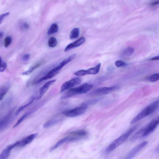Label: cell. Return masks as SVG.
I'll return each instance as SVG.
<instances>
[{
  "mask_svg": "<svg viewBox=\"0 0 159 159\" xmlns=\"http://www.w3.org/2000/svg\"><path fill=\"white\" fill-rule=\"evenodd\" d=\"M56 81V80H53L48 81L45 83L40 88L39 90V97L40 98L44 94L48 89L49 87Z\"/></svg>",
  "mask_w": 159,
  "mask_h": 159,
  "instance_id": "5bb4252c",
  "label": "cell"
},
{
  "mask_svg": "<svg viewBox=\"0 0 159 159\" xmlns=\"http://www.w3.org/2000/svg\"><path fill=\"white\" fill-rule=\"evenodd\" d=\"M30 57V54L27 53L25 54L22 57V60L24 61H27L29 60Z\"/></svg>",
  "mask_w": 159,
  "mask_h": 159,
  "instance_id": "1f68e13d",
  "label": "cell"
},
{
  "mask_svg": "<svg viewBox=\"0 0 159 159\" xmlns=\"http://www.w3.org/2000/svg\"><path fill=\"white\" fill-rule=\"evenodd\" d=\"M7 67V63L2 60L0 56V72L4 71L6 69Z\"/></svg>",
  "mask_w": 159,
  "mask_h": 159,
  "instance_id": "484cf974",
  "label": "cell"
},
{
  "mask_svg": "<svg viewBox=\"0 0 159 159\" xmlns=\"http://www.w3.org/2000/svg\"><path fill=\"white\" fill-rule=\"evenodd\" d=\"M81 139H82L79 138L69 135L66 137L60 140L54 145L52 146L50 148V151H52L54 150L60 146L66 143L77 141Z\"/></svg>",
  "mask_w": 159,
  "mask_h": 159,
  "instance_id": "30bf717a",
  "label": "cell"
},
{
  "mask_svg": "<svg viewBox=\"0 0 159 159\" xmlns=\"http://www.w3.org/2000/svg\"><path fill=\"white\" fill-rule=\"evenodd\" d=\"M10 87L9 83H6L0 88V101H1L8 91Z\"/></svg>",
  "mask_w": 159,
  "mask_h": 159,
  "instance_id": "e0dca14e",
  "label": "cell"
},
{
  "mask_svg": "<svg viewBox=\"0 0 159 159\" xmlns=\"http://www.w3.org/2000/svg\"><path fill=\"white\" fill-rule=\"evenodd\" d=\"M37 133L32 134L15 143V147H23L30 143L37 136Z\"/></svg>",
  "mask_w": 159,
  "mask_h": 159,
  "instance_id": "8fae6325",
  "label": "cell"
},
{
  "mask_svg": "<svg viewBox=\"0 0 159 159\" xmlns=\"http://www.w3.org/2000/svg\"><path fill=\"white\" fill-rule=\"evenodd\" d=\"M159 123L158 117L153 119L145 126L137 132L130 138V141L133 142L140 138L145 137L151 134L156 128Z\"/></svg>",
  "mask_w": 159,
  "mask_h": 159,
  "instance_id": "6da1fadb",
  "label": "cell"
},
{
  "mask_svg": "<svg viewBox=\"0 0 159 159\" xmlns=\"http://www.w3.org/2000/svg\"><path fill=\"white\" fill-rule=\"evenodd\" d=\"M20 28L22 30H26L29 28V25L26 22H23L21 23L20 25Z\"/></svg>",
  "mask_w": 159,
  "mask_h": 159,
  "instance_id": "f1b7e54d",
  "label": "cell"
},
{
  "mask_svg": "<svg viewBox=\"0 0 159 159\" xmlns=\"http://www.w3.org/2000/svg\"><path fill=\"white\" fill-rule=\"evenodd\" d=\"M159 3V1H155L152 2H151V5L152 6H154L155 5H156Z\"/></svg>",
  "mask_w": 159,
  "mask_h": 159,
  "instance_id": "d6a6232c",
  "label": "cell"
},
{
  "mask_svg": "<svg viewBox=\"0 0 159 159\" xmlns=\"http://www.w3.org/2000/svg\"><path fill=\"white\" fill-rule=\"evenodd\" d=\"M61 120L53 119L50 120L46 122L43 125L44 128H47L58 123Z\"/></svg>",
  "mask_w": 159,
  "mask_h": 159,
  "instance_id": "ffe728a7",
  "label": "cell"
},
{
  "mask_svg": "<svg viewBox=\"0 0 159 159\" xmlns=\"http://www.w3.org/2000/svg\"><path fill=\"white\" fill-rule=\"evenodd\" d=\"M80 34V29L78 28H75L73 29L70 34V37L71 39H74L79 37Z\"/></svg>",
  "mask_w": 159,
  "mask_h": 159,
  "instance_id": "44dd1931",
  "label": "cell"
},
{
  "mask_svg": "<svg viewBox=\"0 0 159 159\" xmlns=\"http://www.w3.org/2000/svg\"><path fill=\"white\" fill-rule=\"evenodd\" d=\"M10 14L9 12H7L6 13L2 14L0 15V25L2 23L3 19L7 16H8Z\"/></svg>",
  "mask_w": 159,
  "mask_h": 159,
  "instance_id": "4dcf8cb0",
  "label": "cell"
},
{
  "mask_svg": "<svg viewBox=\"0 0 159 159\" xmlns=\"http://www.w3.org/2000/svg\"><path fill=\"white\" fill-rule=\"evenodd\" d=\"M87 134V133L83 130H80L73 131L70 133L68 135L82 139Z\"/></svg>",
  "mask_w": 159,
  "mask_h": 159,
  "instance_id": "2e32d148",
  "label": "cell"
},
{
  "mask_svg": "<svg viewBox=\"0 0 159 159\" xmlns=\"http://www.w3.org/2000/svg\"><path fill=\"white\" fill-rule=\"evenodd\" d=\"M42 64V62H39L36 63L32 66L30 69L25 71L22 73L23 75H28L32 73L39 66Z\"/></svg>",
  "mask_w": 159,
  "mask_h": 159,
  "instance_id": "d6986e66",
  "label": "cell"
},
{
  "mask_svg": "<svg viewBox=\"0 0 159 159\" xmlns=\"http://www.w3.org/2000/svg\"><path fill=\"white\" fill-rule=\"evenodd\" d=\"M35 99V98H33L29 102L27 103L22 105L16 111L15 113V115H18L26 107H27L29 105H30Z\"/></svg>",
  "mask_w": 159,
  "mask_h": 159,
  "instance_id": "7402d4cb",
  "label": "cell"
},
{
  "mask_svg": "<svg viewBox=\"0 0 159 159\" xmlns=\"http://www.w3.org/2000/svg\"><path fill=\"white\" fill-rule=\"evenodd\" d=\"M82 81V79L79 77H75L64 83L61 87L60 92L61 93L64 91L72 88L79 84Z\"/></svg>",
  "mask_w": 159,
  "mask_h": 159,
  "instance_id": "ba28073f",
  "label": "cell"
},
{
  "mask_svg": "<svg viewBox=\"0 0 159 159\" xmlns=\"http://www.w3.org/2000/svg\"><path fill=\"white\" fill-rule=\"evenodd\" d=\"M4 35V32L2 31H0V39L2 38Z\"/></svg>",
  "mask_w": 159,
  "mask_h": 159,
  "instance_id": "e575fe53",
  "label": "cell"
},
{
  "mask_svg": "<svg viewBox=\"0 0 159 159\" xmlns=\"http://www.w3.org/2000/svg\"><path fill=\"white\" fill-rule=\"evenodd\" d=\"M136 126H134L129 129L125 133L114 140L106 149L107 152H110L123 143L135 130Z\"/></svg>",
  "mask_w": 159,
  "mask_h": 159,
  "instance_id": "277c9868",
  "label": "cell"
},
{
  "mask_svg": "<svg viewBox=\"0 0 159 159\" xmlns=\"http://www.w3.org/2000/svg\"><path fill=\"white\" fill-rule=\"evenodd\" d=\"M159 79V74L156 73L151 75L149 78V80L152 82H154L158 81Z\"/></svg>",
  "mask_w": 159,
  "mask_h": 159,
  "instance_id": "83f0119b",
  "label": "cell"
},
{
  "mask_svg": "<svg viewBox=\"0 0 159 159\" xmlns=\"http://www.w3.org/2000/svg\"><path fill=\"white\" fill-rule=\"evenodd\" d=\"M159 59V56H157L154 57H152L149 59V60L151 61H156L158 60Z\"/></svg>",
  "mask_w": 159,
  "mask_h": 159,
  "instance_id": "836d02e7",
  "label": "cell"
},
{
  "mask_svg": "<svg viewBox=\"0 0 159 159\" xmlns=\"http://www.w3.org/2000/svg\"><path fill=\"white\" fill-rule=\"evenodd\" d=\"M101 64L99 63L95 67L90 68L87 70H81L76 72L74 74L78 76H81L88 75H95L99 71Z\"/></svg>",
  "mask_w": 159,
  "mask_h": 159,
  "instance_id": "52a82bcc",
  "label": "cell"
},
{
  "mask_svg": "<svg viewBox=\"0 0 159 159\" xmlns=\"http://www.w3.org/2000/svg\"><path fill=\"white\" fill-rule=\"evenodd\" d=\"M57 41L54 37H52L49 38L48 41V46L50 48H54L57 45Z\"/></svg>",
  "mask_w": 159,
  "mask_h": 159,
  "instance_id": "d4e9b609",
  "label": "cell"
},
{
  "mask_svg": "<svg viewBox=\"0 0 159 159\" xmlns=\"http://www.w3.org/2000/svg\"><path fill=\"white\" fill-rule=\"evenodd\" d=\"M88 106L81 105L80 107L65 111L63 114L66 116L70 117H77L84 114L86 111Z\"/></svg>",
  "mask_w": 159,
  "mask_h": 159,
  "instance_id": "5b68a950",
  "label": "cell"
},
{
  "mask_svg": "<svg viewBox=\"0 0 159 159\" xmlns=\"http://www.w3.org/2000/svg\"><path fill=\"white\" fill-rule=\"evenodd\" d=\"M85 41V39L84 37H81L74 42L68 44L65 48L64 51L66 52L74 48L80 46L84 43Z\"/></svg>",
  "mask_w": 159,
  "mask_h": 159,
  "instance_id": "4fadbf2b",
  "label": "cell"
},
{
  "mask_svg": "<svg viewBox=\"0 0 159 159\" xmlns=\"http://www.w3.org/2000/svg\"><path fill=\"white\" fill-rule=\"evenodd\" d=\"M134 49L131 47H128L125 49L122 52L121 55L123 57H129L133 53Z\"/></svg>",
  "mask_w": 159,
  "mask_h": 159,
  "instance_id": "ac0fdd59",
  "label": "cell"
},
{
  "mask_svg": "<svg viewBox=\"0 0 159 159\" xmlns=\"http://www.w3.org/2000/svg\"><path fill=\"white\" fill-rule=\"evenodd\" d=\"M32 113L29 111L25 113L18 120L16 124L14 125L13 128H15L20 124L29 115Z\"/></svg>",
  "mask_w": 159,
  "mask_h": 159,
  "instance_id": "cb8c5ba5",
  "label": "cell"
},
{
  "mask_svg": "<svg viewBox=\"0 0 159 159\" xmlns=\"http://www.w3.org/2000/svg\"><path fill=\"white\" fill-rule=\"evenodd\" d=\"M12 41V38L10 36L6 37L4 40V46L5 48L8 47L11 44Z\"/></svg>",
  "mask_w": 159,
  "mask_h": 159,
  "instance_id": "4316f807",
  "label": "cell"
},
{
  "mask_svg": "<svg viewBox=\"0 0 159 159\" xmlns=\"http://www.w3.org/2000/svg\"><path fill=\"white\" fill-rule=\"evenodd\" d=\"M58 30V27L57 24H53L50 26L47 32V34H50L57 32Z\"/></svg>",
  "mask_w": 159,
  "mask_h": 159,
  "instance_id": "603a6c76",
  "label": "cell"
},
{
  "mask_svg": "<svg viewBox=\"0 0 159 159\" xmlns=\"http://www.w3.org/2000/svg\"><path fill=\"white\" fill-rule=\"evenodd\" d=\"M118 89V87L116 86L99 88L92 92L90 95L93 96L105 95L111 93Z\"/></svg>",
  "mask_w": 159,
  "mask_h": 159,
  "instance_id": "8992f818",
  "label": "cell"
},
{
  "mask_svg": "<svg viewBox=\"0 0 159 159\" xmlns=\"http://www.w3.org/2000/svg\"><path fill=\"white\" fill-rule=\"evenodd\" d=\"M116 66L117 67H121L126 65V63L124 61L118 60L116 61L115 63Z\"/></svg>",
  "mask_w": 159,
  "mask_h": 159,
  "instance_id": "f546056e",
  "label": "cell"
},
{
  "mask_svg": "<svg viewBox=\"0 0 159 159\" xmlns=\"http://www.w3.org/2000/svg\"><path fill=\"white\" fill-rule=\"evenodd\" d=\"M159 103L158 100L146 107L134 118L130 123L134 124L153 113L158 107Z\"/></svg>",
  "mask_w": 159,
  "mask_h": 159,
  "instance_id": "3957f363",
  "label": "cell"
},
{
  "mask_svg": "<svg viewBox=\"0 0 159 159\" xmlns=\"http://www.w3.org/2000/svg\"><path fill=\"white\" fill-rule=\"evenodd\" d=\"M15 147L14 143L8 146L0 154V159H7L9 156L11 150Z\"/></svg>",
  "mask_w": 159,
  "mask_h": 159,
  "instance_id": "9a60e30c",
  "label": "cell"
},
{
  "mask_svg": "<svg viewBox=\"0 0 159 159\" xmlns=\"http://www.w3.org/2000/svg\"><path fill=\"white\" fill-rule=\"evenodd\" d=\"M148 144L146 141H143L132 148L123 159H132Z\"/></svg>",
  "mask_w": 159,
  "mask_h": 159,
  "instance_id": "9c48e42d",
  "label": "cell"
},
{
  "mask_svg": "<svg viewBox=\"0 0 159 159\" xmlns=\"http://www.w3.org/2000/svg\"><path fill=\"white\" fill-rule=\"evenodd\" d=\"M92 87V84L88 83L84 84L79 86L69 89L62 95L61 99H67L78 94L86 93L89 91Z\"/></svg>",
  "mask_w": 159,
  "mask_h": 159,
  "instance_id": "7a4b0ae2",
  "label": "cell"
},
{
  "mask_svg": "<svg viewBox=\"0 0 159 159\" xmlns=\"http://www.w3.org/2000/svg\"><path fill=\"white\" fill-rule=\"evenodd\" d=\"M13 110H11L0 120V132L6 128L11 120Z\"/></svg>",
  "mask_w": 159,
  "mask_h": 159,
  "instance_id": "7c38bea8",
  "label": "cell"
}]
</instances>
